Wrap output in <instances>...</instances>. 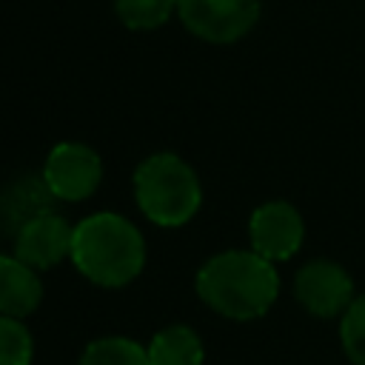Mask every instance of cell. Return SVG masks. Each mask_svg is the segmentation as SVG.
<instances>
[{
    "instance_id": "obj_6",
    "label": "cell",
    "mask_w": 365,
    "mask_h": 365,
    "mask_svg": "<svg viewBox=\"0 0 365 365\" xmlns=\"http://www.w3.org/2000/svg\"><path fill=\"white\" fill-rule=\"evenodd\" d=\"M248 237H251V251H257L268 262H279V259H291L299 251L305 237V222L294 205L274 200L251 214Z\"/></svg>"
},
{
    "instance_id": "obj_9",
    "label": "cell",
    "mask_w": 365,
    "mask_h": 365,
    "mask_svg": "<svg viewBox=\"0 0 365 365\" xmlns=\"http://www.w3.org/2000/svg\"><path fill=\"white\" fill-rule=\"evenodd\" d=\"M57 197L43 177H20L0 191V225L9 234H17L34 217L51 214Z\"/></svg>"
},
{
    "instance_id": "obj_13",
    "label": "cell",
    "mask_w": 365,
    "mask_h": 365,
    "mask_svg": "<svg viewBox=\"0 0 365 365\" xmlns=\"http://www.w3.org/2000/svg\"><path fill=\"white\" fill-rule=\"evenodd\" d=\"M114 6L128 29H157L177 9V0H114Z\"/></svg>"
},
{
    "instance_id": "obj_1",
    "label": "cell",
    "mask_w": 365,
    "mask_h": 365,
    "mask_svg": "<svg viewBox=\"0 0 365 365\" xmlns=\"http://www.w3.org/2000/svg\"><path fill=\"white\" fill-rule=\"evenodd\" d=\"M279 291L274 262L257 251H222L211 257L197 274L200 299L228 319L262 317Z\"/></svg>"
},
{
    "instance_id": "obj_5",
    "label": "cell",
    "mask_w": 365,
    "mask_h": 365,
    "mask_svg": "<svg viewBox=\"0 0 365 365\" xmlns=\"http://www.w3.org/2000/svg\"><path fill=\"white\" fill-rule=\"evenodd\" d=\"M43 180L48 182L57 200H66V202L86 200L97 191L103 180L100 154L83 143H60L51 148L46 160Z\"/></svg>"
},
{
    "instance_id": "obj_10",
    "label": "cell",
    "mask_w": 365,
    "mask_h": 365,
    "mask_svg": "<svg viewBox=\"0 0 365 365\" xmlns=\"http://www.w3.org/2000/svg\"><path fill=\"white\" fill-rule=\"evenodd\" d=\"M43 299V282L31 265L17 257H0V317L23 319Z\"/></svg>"
},
{
    "instance_id": "obj_15",
    "label": "cell",
    "mask_w": 365,
    "mask_h": 365,
    "mask_svg": "<svg viewBox=\"0 0 365 365\" xmlns=\"http://www.w3.org/2000/svg\"><path fill=\"white\" fill-rule=\"evenodd\" d=\"M339 339L354 365H365V294L356 297L339 322Z\"/></svg>"
},
{
    "instance_id": "obj_11",
    "label": "cell",
    "mask_w": 365,
    "mask_h": 365,
    "mask_svg": "<svg viewBox=\"0 0 365 365\" xmlns=\"http://www.w3.org/2000/svg\"><path fill=\"white\" fill-rule=\"evenodd\" d=\"M151 365H202V339L188 325H168L148 345Z\"/></svg>"
},
{
    "instance_id": "obj_2",
    "label": "cell",
    "mask_w": 365,
    "mask_h": 365,
    "mask_svg": "<svg viewBox=\"0 0 365 365\" xmlns=\"http://www.w3.org/2000/svg\"><path fill=\"white\" fill-rule=\"evenodd\" d=\"M71 262L86 279L103 288H120L140 277L145 265V240L125 217L100 211L74 225Z\"/></svg>"
},
{
    "instance_id": "obj_3",
    "label": "cell",
    "mask_w": 365,
    "mask_h": 365,
    "mask_svg": "<svg viewBox=\"0 0 365 365\" xmlns=\"http://www.w3.org/2000/svg\"><path fill=\"white\" fill-rule=\"evenodd\" d=\"M134 197L151 222L177 228L197 214L202 191L194 168L182 157L160 151L143 160L134 171Z\"/></svg>"
},
{
    "instance_id": "obj_12",
    "label": "cell",
    "mask_w": 365,
    "mask_h": 365,
    "mask_svg": "<svg viewBox=\"0 0 365 365\" xmlns=\"http://www.w3.org/2000/svg\"><path fill=\"white\" fill-rule=\"evenodd\" d=\"M77 365H151L148 348L128 336H103L86 345Z\"/></svg>"
},
{
    "instance_id": "obj_14",
    "label": "cell",
    "mask_w": 365,
    "mask_h": 365,
    "mask_svg": "<svg viewBox=\"0 0 365 365\" xmlns=\"http://www.w3.org/2000/svg\"><path fill=\"white\" fill-rule=\"evenodd\" d=\"M34 342L29 328L14 317H0V365H31Z\"/></svg>"
},
{
    "instance_id": "obj_4",
    "label": "cell",
    "mask_w": 365,
    "mask_h": 365,
    "mask_svg": "<svg viewBox=\"0 0 365 365\" xmlns=\"http://www.w3.org/2000/svg\"><path fill=\"white\" fill-rule=\"evenodd\" d=\"M185 29L208 43H234L259 17V0H177Z\"/></svg>"
},
{
    "instance_id": "obj_8",
    "label": "cell",
    "mask_w": 365,
    "mask_h": 365,
    "mask_svg": "<svg viewBox=\"0 0 365 365\" xmlns=\"http://www.w3.org/2000/svg\"><path fill=\"white\" fill-rule=\"evenodd\" d=\"M71 242H74V228L57 214H43L26 222L14 234V257L31 265L34 271L40 268H54L60 259L71 257Z\"/></svg>"
},
{
    "instance_id": "obj_7",
    "label": "cell",
    "mask_w": 365,
    "mask_h": 365,
    "mask_svg": "<svg viewBox=\"0 0 365 365\" xmlns=\"http://www.w3.org/2000/svg\"><path fill=\"white\" fill-rule=\"evenodd\" d=\"M294 294L305 311L314 317H336L345 314L354 302V282L342 265L328 259H314L299 268L294 279Z\"/></svg>"
}]
</instances>
